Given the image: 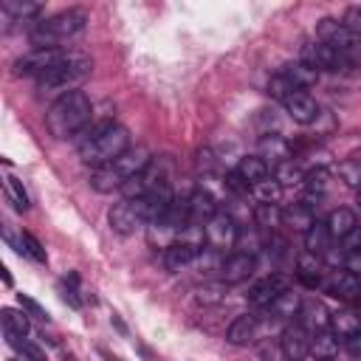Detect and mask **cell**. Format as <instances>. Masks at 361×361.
<instances>
[{
  "label": "cell",
  "mask_w": 361,
  "mask_h": 361,
  "mask_svg": "<svg viewBox=\"0 0 361 361\" xmlns=\"http://www.w3.org/2000/svg\"><path fill=\"white\" fill-rule=\"evenodd\" d=\"M254 223L262 231H274L276 226H282V209L279 203H257L254 209Z\"/></svg>",
  "instance_id": "484cf974"
},
{
  "label": "cell",
  "mask_w": 361,
  "mask_h": 361,
  "mask_svg": "<svg viewBox=\"0 0 361 361\" xmlns=\"http://www.w3.org/2000/svg\"><path fill=\"white\" fill-rule=\"evenodd\" d=\"M0 322H3L6 341H8L11 347H17L20 341H25V336H28V330H31V322H28V313H25V310L3 307V310H0Z\"/></svg>",
  "instance_id": "2e32d148"
},
{
  "label": "cell",
  "mask_w": 361,
  "mask_h": 361,
  "mask_svg": "<svg viewBox=\"0 0 361 361\" xmlns=\"http://www.w3.org/2000/svg\"><path fill=\"white\" fill-rule=\"evenodd\" d=\"M223 296H226V285H220V282L197 288V302L200 305H217V302H223Z\"/></svg>",
  "instance_id": "d590c367"
},
{
  "label": "cell",
  "mask_w": 361,
  "mask_h": 361,
  "mask_svg": "<svg viewBox=\"0 0 361 361\" xmlns=\"http://www.w3.org/2000/svg\"><path fill=\"white\" fill-rule=\"evenodd\" d=\"M330 240H333V237H330V231H327V223H324V220H313V226L305 231V251L322 257V254H327Z\"/></svg>",
  "instance_id": "603a6c76"
},
{
  "label": "cell",
  "mask_w": 361,
  "mask_h": 361,
  "mask_svg": "<svg viewBox=\"0 0 361 361\" xmlns=\"http://www.w3.org/2000/svg\"><path fill=\"white\" fill-rule=\"evenodd\" d=\"M327 231H330V237L333 240H344L355 226H358V217H355V212L353 209H333L330 214H327Z\"/></svg>",
  "instance_id": "7402d4cb"
},
{
  "label": "cell",
  "mask_w": 361,
  "mask_h": 361,
  "mask_svg": "<svg viewBox=\"0 0 361 361\" xmlns=\"http://www.w3.org/2000/svg\"><path fill=\"white\" fill-rule=\"evenodd\" d=\"M20 243H23V254H25V257H31L34 262H45V259H48V254H45L42 243H39L31 231H23V234H20Z\"/></svg>",
  "instance_id": "836d02e7"
},
{
  "label": "cell",
  "mask_w": 361,
  "mask_h": 361,
  "mask_svg": "<svg viewBox=\"0 0 361 361\" xmlns=\"http://www.w3.org/2000/svg\"><path fill=\"white\" fill-rule=\"evenodd\" d=\"M237 175H240L248 186H254V183L271 178V169H268V161H265L262 155H245V158H240V164H237Z\"/></svg>",
  "instance_id": "44dd1931"
},
{
  "label": "cell",
  "mask_w": 361,
  "mask_h": 361,
  "mask_svg": "<svg viewBox=\"0 0 361 361\" xmlns=\"http://www.w3.org/2000/svg\"><path fill=\"white\" fill-rule=\"evenodd\" d=\"M299 305H302V299L288 288L285 293L276 296V302L271 305V310L276 313V319H293V316L299 313Z\"/></svg>",
  "instance_id": "4dcf8cb0"
},
{
  "label": "cell",
  "mask_w": 361,
  "mask_h": 361,
  "mask_svg": "<svg viewBox=\"0 0 361 361\" xmlns=\"http://www.w3.org/2000/svg\"><path fill=\"white\" fill-rule=\"evenodd\" d=\"M338 178L344 180V186L361 189V158H350V161L338 164Z\"/></svg>",
  "instance_id": "1f68e13d"
},
{
  "label": "cell",
  "mask_w": 361,
  "mask_h": 361,
  "mask_svg": "<svg viewBox=\"0 0 361 361\" xmlns=\"http://www.w3.org/2000/svg\"><path fill=\"white\" fill-rule=\"evenodd\" d=\"M316 34H319V39H322V42H327V45H330V48H336L341 56H347L353 65H358V62H361V37H358V34H353L344 23L324 17V20L319 23Z\"/></svg>",
  "instance_id": "8992f818"
},
{
  "label": "cell",
  "mask_w": 361,
  "mask_h": 361,
  "mask_svg": "<svg viewBox=\"0 0 361 361\" xmlns=\"http://www.w3.org/2000/svg\"><path fill=\"white\" fill-rule=\"evenodd\" d=\"M296 276H299V282L307 285V288H322V282H324V276H327V268H324L322 257L302 251L299 259H296Z\"/></svg>",
  "instance_id": "ac0fdd59"
},
{
  "label": "cell",
  "mask_w": 361,
  "mask_h": 361,
  "mask_svg": "<svg viewBox=\"0 0 361 361\" xmlns=\"http://www.w3.org/2000/svg\"><path fill=\"white\" fill-rule=\"evenodd\" d=\"M310 355L316 361H336L338 358V336L333 330H322L313 336V344H310Z\"/></svg>",
  "instance_id": "cb8c5ba5"
},
{
  "label": "cell",
  "mask_w": 361,
  "mask_h": 361,
  "mask_svg": "<svg viewBox=\"0 0 361 361\" xmlns=\"http://www.w3.org/2000/svg\"><path fill=\"white\" fill-rule=\"evenodd\" d=\"M152 158L147 155V149H127L124 155H118L116 161L99 166L93 175H90V186L96 192H113V189H124L127 180H133Z\"/></svg>",
  "instance_id": "3957f363"
},
{
  "label": "cell",
  "mask_w": 361,
  "mask_h": 361,
  "mask_svg": "<svg viewBox=\"0 0 361 361\" xmlns=\"http://www.w3.org/2000/svg\"><path fill=\"white\" fill-rule=\"evenodd\" d=\"M330 330L338 336V338H347L350 333L358 330V310H336L330 313Z\"/></svg>",
  "instance_id": "83f0119b"
},
{
  "label": "cell",
  "mask_w": 361,
  "mask_h": 361,
  "mask_svg": "<svg viewBox=\"0 0 361 361\" xmlns=\"http://www.w3.org/2000/svg\"><path fill=\"white\" fill-rule=\"evenodd\" d=\"M285 290H288V276H282V274H268V276H262L259 282L251 285L248 302H251L254 307H271V305L276 302V296L285 293Z\"/></svg>",
  "instance_id": "4fadbf2b"
},
{
  "label": "cell",
  "mask_w": 361,
  "mask_h": 361,
  "mask_svg": "<svg viewBox=\"0 0 361 361\" xmlns=\"http://www.w3.org/2000/svg\"><path fill=\"white\" fill-rule=\"evenodd\" d=\"M305 186H307V195H322L324 186H327V172L324 169H313L305 175Z\"/></svg>",
  "instance_id": "f35d334b"
},
{
  "label": "cell",
  "mask_w": 361,
  "mask_h": 361,
  "mask_svg": "<svg viewBox=\"0 0 361 361\" xmlns=\"http://www.w3.org/2000/svg\"><path fill=\"white\" fill-rule=\"evenodd\" d=\"M358 206H361V189H358Z\"/></svg>",
  "instance_id": "bcb514c9"
},
{
  "label": "cell",
  "mask_w": 361,
  "mask_h": 361,
  "mask_svg": "<svg viewBox=\"0 0 361 361\" xmlns=\"http://www.w3.org/2000/svg\"><path fill=\"white\" fill-rule=\"evenodd\" d=\"M310 344H313V336L305 327H299V324L285 327V333H282V353H285L288 361H305L310 355Z\"/></svg>",
  "instance_id": "9a60e30c"
},
{
  "label": "cell",
  "mask_w": 361,
  "mask_h": 361,
  "mask_svg": "<svg viewBox=\"0 0 361 361\" xmlns=\"http://www.w3.org/2000/svg\"><path fill=\"white\" fill-rule=\"evenodd\" d=\"M358 330H361V310H358Z\"/></svg>",
  "instance_id": "f6af8a7d"
},
{
  "label": "cell",
  "mask_w": 361,
  "mask_h": 361,
  "mask_svg": "<svg viewBox=\"0 0 361 361\" xmlns=\"http://www.w3.org/2000/svg\"><path fill=\"white\" fill-rule=\"evenodd\" d=\"M282 107L296 124H313L319 118V104L307 90H290L282 99Z\"/></svg>",
  "instance_id": "7c38bea8"
},
{
  "label": "cell",
  "mask_w": 361,
  "mask_h": 361,
  "mask_svg": "<svg viewBox=\"0 0 361 361\" xmlns=\"http://www.w3.org/2000/svg\"><path fill=\"white\" fill-rule=\"evenodd\" d=\"M59 290H62V299H65L71 307H82V299H79V293H76V274H68V279H62Z\"/></svg>",
  "instance_id": "ab89813d"
},
{
  "label": "cell",
  "mask_w": 361,
  "mask_h": 361,
  "mask_svg": "<svg viewBox=\"0 0 361 361\" xmlns=\"http://www.w3.org/2000/svg\"><path fill=\"white\" fill-rule=\"evenodd\" d=\"M93 104L85 90H68L62 93L45 113V127L54 138H76L90 124Z\"/></svg>",
  "instance_id": "7a4b0ae2"
},
{
  "label": "cell",
  "mask_w": 361,
  "mask_h": 361,
  "mask_svg": "<svg viewBox=\"0 0 361 361\" xmlns=\"http://www.w3.org/2000/svg\"><path fill=\"white\" fill-rule=\"evenodd\" d=\"M25 361H45V353L37 347V344H31V341H20L17 347H14Z\"/></svg>",
  "instance_id": "60d3db41"
},
{
  "label": "cell",
  "mask_w": 361,
  "mask_h": 361,
  "mask_svg": "<svg viewBox=\"0 0 361 361\" xmlns=\"http://www.w3.org/2000/svg\"><path fill=\"white\" fill-rule=\"evenodd\" d=\"M85 25H87V11L85 8H68V11H59L48 20H39L31 28V42L37 48H59V42L85 31Z\"/></svg>",
  "instance_id": "277c9868"
},
{
  "label": "cell",
  "mask_w": 361,
  "mask_h": 361,
  "mask_svg": "<svg viewBox=\"0 0 361 361\" xmlns=\"http://www.w3.org/2000/svg\"><path fill=\"white\" fill-rule=\"evenodd\" d=\"M8 361H17V358H8Z\"/></svg>",
  "instance_id": "7dc6e473"
},
{
  "label": "cell",
  "mask_w": 361,
  "mask_h": 361,
  "mask_svg": "<svg viewBox=\"0 0 361 361\" xmlns=\"http://www.w3.org/2000/svg\"><path fill=\"white\" fill-rule=\"evenodd\" d=\"M341 243V254L350 259V257H355V254H361V226H355L344 240H338Z\"/></svg>",
  "instance_id": "74e56055"
},
{
  "label": "cell",
  "mask_w": 361,
  "mask_h": 361,
  "mask_svg": "<svg viewBox=\"0 0 361 361\" xmlns=\"http://www.w3.org/2000/svg\"><path fill=\"white\" fill-rule=\"evenodd\" d=\"M73 141H76L79 158L85 164L96 166V169L110 164V161H116L118 155H124L130 149V133L121 124L110 121V118L87 124Z\"/></svg>",
  "instance_id": "6da1fadb"
},
{
  "label": "cell",
  "mask_w": 361,
  "mask_h": 361,
  "mask_svg": "<svg viewBox=\"0 0 361 361\" xmlns=\"http://www.w3.org/2000/svg\"><path fill=\"white\" fill-rule=\"evenodd\" d=\"M322 290L336 296L338 302H347V305H355L361 302V276L355 271H327L324 282H322Z\"/></svg>",
  "instance_id": "30bf717a"
},
{
  "label": "cell",
  "mask_w": 361,
  "mask_h": 361,
  "mask_svg": "<svg viewBox=\"0 0 361 361\" xmlns=\"http://www.w3.org/2000/svg\"><path fill=\"white\" fill-rule=\"evenodd\" d=\"M274 178L282 183V189H285V186H293V183H305V175H302V169H299L293 161L276 164V172H274Z\"/></svg>",
  "instance_id": "d6a6232c"
},
{
  "label": "cell",
  "mask_w": 361,
  "mask_h": 361,
  "mask_svg": "<svg viewBox=\"0 0 361 361\" xmlns=\"http://www.w3.org/2000/svg\"><path fill=\"white\" fill-rule=\"evenodd\" d=\"M254 336H257V316H251V313H240V316L231 319V324L226 327V341H228V344H237V347L251 344Z\"/></svg>",
  "instance_id": "ffe728a7"
},
{
  "label": "cell",
  "mask_w": 361,
  "mask_h": 361,
  "mask_svg": "<svg viewBox=\"0 0 361 361\" xmlns=\"http://www.w3.org/2000/svg\"><path fill=\"white\" fill-rule=\"evenodd\" d=\"M282 76L296 87V90H305V87H310V85H316V79H319V73L313 71V68H307L305 62H293V65H285L282 68Z\"/></svg>",
  "instance_id": "d4e9b609"
},
{
  "label": "cell",
  "mask_w": 361,
  "mask_h": 361,
  "mask_svg": "<svg viewBox=\"0 0 361 361\" xmlns=\"http://www.w3.org/2000/svg\"><path fill=\"white\" fill-rule=\"evenodd\" d=\"M257 271V257L254 254H245V251H234L223 259L220 265V276L226 285H237V282H245L251 274Z\"/></svg>",
  "instance_id": "5bb4252c"
},
{
  "label": "cell",
  "mask_w": 361,
  "mask_h": 361,
  "mask_svg": "<svg viewBox=\"0 0 361 361\" xmlns=\"http://www.w3.org/2000/svg\"><path fill=\"white\" fill-rule=\"evenodd\" d=\"M358 226H361V223H358Z\"/></svg>",
  "instance_id": "c3c4849f"
},
{
  "label": "cell",
  "mask_w": 361,
  "mask_h": 361,
  "mask_svg": "<svg viewBox=\"0 0 361 361\" xmlns=\"http://www.w3.org/2000/svg\"><path fill=\"white\" fill-rule=\"evenodd\" d=\"M296 319H299L296 324H299V327H305L310 336H316V333H322V330H330V310H327V307H324V302H322V299H316V296L302 299Z\"/></svg>",
  "instance_id": "8fae6325"
},
{
  "label": "cell",
  "mask_w": 361,
  "mask_h": 361,
  "mask_svg": "<svg viewBox=\"0 0 361 361\" xmlns=\"http://www.w3.org/2000/svg\"><path fill=\"white\" fill-rule=\"evenodd\" d=\"M251 195H254L259 203H279V200H282V183L271 175V178L254 183V186H251Z\"/></svg>",
  "instance_id": "f546056e"
},
{
  "label": "cell",
  "mask_w": 361,
  "mask_h": 361,
  "mask_svg": "<svg viewBox=\"0 0 361 361\" xmlns=\"http://www.w3.org/2000/svg\"><path fill=\"white\" fill-rule=\"evenodd\" d=\"M344 350H347L353 358H361V330H355V333H350V336L344 338Z\"/></svg>",
  "instance_id": "ee69618b"
},
{
  "label": "cell",
  "mask_w": 361,
  "mask_h": 361,
  "mask_svg": "<svg viewBox=\"0 0 361 361\" xmlns=\"http://www.w3.org/2000/svg\"><path fill=\"white\" fill-rule=\"evenodd\" d=\"M93 71V62L85 59V56H76V54H68L56 68H51L48 73H42L37 79V85L42 90H73L87 73Z\"/></svg>",
  "instance_id": "5b68a950"
},
{
  "label": "cell",
  "mask_w": 361,
  "mask_h": 361,
  "mask_svg": "<svg viewBox=\"0 0 361 361\" xmlns=\"http://www.w3.org/2000/svg\"><path fill=\"white\" fill-rule=\"evenodd\" d=\"M197 254H200L197 243H192V240H175L164 251V265H166V271H183L186 265H192L197 259Z\"/></svg>",
  "instance_id": "e0dca14e"
},
{
  "label": "cell",
  "mask_w": 361,
  "mask_h": 361,
  "mask_svg": "<svg viewBox=\"0 0 361 361\" xmlns=\"http://www.w3.org/2000/svg\"><path fill=\"white\" fill-rule=\"evenodd\" d=\"M3 11H8V14H14L17 20H28V17H37L39 14V6L37 3H14V0H6L3 3Z\"/></svg>",
  "instance_id": "e575fe53"
},
{
  "label": "cell",
  "mask_w": 361,
  "mask_h": 361,
  "mask_svg": "<svg viewBox=\"0 0 361 361\" xmlns=\"http://www.w3.org/2000/svg\"><path fill=\"white\" fill-rule=\"evenodd\" d=\"M341 23H344V25H347L353 34H358V37H361V6H350Z\"/></svg>",
  "instance_id": "b9f144b4"
},
{
  "label": "cell",
  "mask_w": 361,
  "mask_h": 361,
  "mask_svg": "<svg viewBox=\"0 0 361 361\" xmlns=\"http://www.w3.org/2000/svg\"><path fill=\"white\" fill-rule=\"evenodd\" d=\"M186 203H189V226H206L217 214V200L206 189H197Z\"/></svg>",
  "instance_id": "d6986e66"
},
{
  "label": "cell",
  "mask_w": 361,
  "mask_h": 361,
  "mask_svg": "<svg viewBox=\"0 0 361 361\" xmlns=\"http://www.w3.org/2000/svg\"><path fill=\"white\" fill-rule=\"evenodd\" d=\"M65 56H68V51H62V48H34V51H28L25 56L17 59L14 71H17L20 76H37V79H39V76L48 73L51 68H56Z\"/></svg>",
  "instance_id": "9c48e42d"
},
{
  "label": "cell",
  "mask_w": 361,
  "mask_h": 361,
  "mask_svg": "<svg viewBox=\"0 0 361 361\" xmlns=\"http://www.w3.org/2000/svg\"><path fill=\"white\" fill-rule=\"evenodd\" d=\"M3 189H6V197H8V203H11L17 212H25V209L31 206V200H28V192L23 189V180H17L14 175H6V178H3Z\"/></svg>",
  "instance_id": "f1b7e54d"
},
{
  "label": "cell",
  "mask_w": 361,
  "mask_h": 361,
  "mask_svg": "<svg viewBox=\"0 0 361 361\" xmlns=\"http://www.w3.org/2000/svg\"><path fill=\"white\" fill-rule=\"evenodd\" d=\"M313 209L310 206H305V203H293V206H288V209H282V223H290L293 228H299V231H307L310 226H313Z\"/></svg>",
  "instance_id": "4316f807"
},
{
  "label": "cell",
  "mask_w": 361,
  "mask_h": 361,
  "mask_svg": "<svg viewBox=\"0 0 361 361\" xmlns=\"http://www.w3.org/2000/svg\"><path fill=\"white\" fill-rule=\"evenodd\" d=\"M226 189H228V192H234V195H245V192H251V186L237 175V169L226 175Z\"/></svg>",
  "instance_id": "7bdbcfd3"
},
{
  "label": "cell",
  "mask_w": 361,
  "mask_h": 361,
  "mask_svg": "<svg viewBox=\"0 0 361 361\" xmlns=\"http://www.w3.org/2000/svg\"><path fill=\"white\" fill-rule=\"evenodd\" d=\"M17 305H20L28 316H34V319H39V322H48V319H51V316H48V310H45L37 299H31L28 293H17Z\"/></svg>",
  "instance_id": "8d00e7d4"
},
{
  "label": "cell",
  "mask_w": 361,
  "mask_h": 361,
  "mask_svg": "<svg viewBox=\"0 0 361 361\" xmlns=\"http://www.w3.org/2000/svg\"><path fill=\"white\" fill-rule=\"evenodd\" d=\"M299 62H305L307 68H313L316 73L319 71H330V73H347L353 68V62L347 56H341L336 48H330L327 42L316 39V42H307L302 45L299 51Z\"/></svg>",
  "instance_id": "52a82bcc"
},
{
  "label": "cell",
  "mask_w": 361,
  "mask_h": 361,
  "mask_svg": "<svg viewBox=\"0 0 361 361\" xmlns=\"http://www.w3.org/2000/svg\"><path fill=\"white\" fill-rule=\"evenodd\" d=\"M237 234H240V226L234 223V217L228 212H217L203 226V243H206V248H214V251L234 248L237 245Z\"/></svg>",
  "instance_id": "ba28073f"
}]
</instances>
